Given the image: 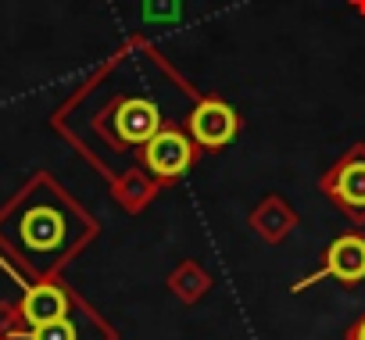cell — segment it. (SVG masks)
<instances>
[{
	"mask_svg": "<svg viewBox=\"0 0 365 340\" xmlns=\"http://www.w3.org/2000/svg\"><path fill=\"white\" fill-rule=\"evenodd\" d=\"M197 150H201V147L194 143V136H187L179 125H165V129L154 133L150 143L143 147L140 165L147 168L154 180L172 183V180H179L182 172H190V165L197 161Z\"/></svg>",
	"mask_w": 365,
	"mask_h": 340,
	"instance_id": "8992f818",
	"label": "cell"
},
{
	"mask_svg": "<svg viewBox=\"0 0 365 340\" xmlns=\"http://www.w3.org/2000/svg\"><path fill=\"white\" fill-rule=\"evenodd\" d=\"M251 222H255V230H258L265 240H272V244H276V240H283V237L294 230V212H290V208H283V205H279V197H269V205H265L262 212H255V219H251Z\"/></svg>",
	"mask_w": 365,
	"mask_h": 340,
	"instance_id": "9c48e42d",
	"label": "cell"
},
{
	"mask_svg": "<svg viewBox=\"0 0 365 340\" xmlns=\"http://www.w3.org/2000/svg\"><path fill=\"white\" fill-rule=\"evenodd\" d=\"M0 340H118V329L76 294L72 308L58 319L26 326L19 322L15 308L8 301H0Z\"/></svg>",
	"mask_w": 365,
	"mask_h": 340,
	"instance_id": "3957f363",
	"label": "cell"
},
{
	"mask_svg": "<svg viewBox=\"0 0 365 340\" xmlns=\"http://www.w3.org/2000/svg\"><path fill=\"white\" fill-rule=\"evenodd\" d=\"M197 93L147 43H125L51 118V125L108 180L133 176L165 125L187 122Z\"/></svg>",
	"mask_w": 365,
	"mask_h": 340,
	"instance_id": "6da1fadb",
	"label": "cell"
},
{
	"mask_svg": "<svg viewBox=\"0 0 365 340\" xmlns=\"http://www.w3.org/2000/svg\"><path fill=\"white\" fill-rule=\"evenodd\" d=\"M322 194L354 226H365V143L351 147L322 176Z\"/></svg>",
	"mask_w": 365,
	"mask_h": 340,
	"instance_id": "277c9868",
	"label": "cell"
},
{
	"mask_svg": "<svg viewBox=\"0 0 365 340\" xmlns=\"http://www.w3.org/2000/svg\"><path fill=\"white\" fill-rule=\"evenodd\" d=\"M72 301H76V290H72L61 276H54V279L22 283V297L11 301V308H15L19 322L36 326V322H47V319L65 315V311L72 308Z\"/></svg>",
	"mask_w": 365,
	"mask_h": 340,
	"instance_id": "ba28073f",
	"label": "cell"
},
{
	"mask_svg": "<svg viewBox=\"0 0 365 340\" xmlns=\"http://www.w3.org/2000/svg\"><path fill=\"white\" fill-rule=\"evenodd\" d=\"M187 129L201 150H222L240 133V115L219 97H197L187 115Z\"/></svg>",
	"mask_w": 365,
	"mask_h": 340,
	"instance_id": "52a82bcc",
	"label": "cell"
},
{
	"mask_svg": "<svg viewBox=\"0 0 365 340\" xmlns=\"http://www.w3.org/2000/svg\"><path fill=\"white\" fill-rule=\"evenodd\" d=\"M344 340H365V315H361V319H354V322L344 329Z\"/></svg>",
	"mask_w": 365,
	"mask_h": 340,
	"instance_id": "8fae6325",
	"label": "cell"
},
{
	"mask_svg": "<svg viewBox=\"0 0 365 340\" xmlns=\"http://www.w3.org/2000/svg\"><path fill=\"white\" fill-rule=\"evenodd\" d=\"M319 279H336L340 287H361L365 283V233L351 230V233H340L326 251H322V262L312 276L297 279L294 283V294L315 287Z\"/></svg>",
	"mask_w": 365,
	"mask_h": 340,
	"instance_id": "5b68a950",
	"label": "cell"
},
{
	"mask_svg": "<svg viewBox=\"0 0 365 340\" xmlns=\"http://www.w3.org/2000/svg\"><path fill=\"white\" fill-rule=\"evenodd\" d=\"M168 287L182 297V301H201L205 294H208V287H212V279H208V272L205 269H197L194 262H187V265H179L175 272H172V279H168Z\"/></svg>",
	"mask_w": 365,
	"mask_h": 340,
	"instance_id": "30bf717a",
	"label": "cell"
},
{
	"mask_svg": "<svg viewBox=\"0 0 365 340\" xmlns=\"http://www.w3.org/2000/svg\"><path fill=\"white\" fill-rule=\"evenodd\" d=\"M101 233V222L51 176H29L0 205V265L19 283L61 276Z\"/></svg>",
	"mask_w": 365,
	"mask_h": 340,
	"instance_id": "7a4b0ae2",
	"label": "cell"
}]
</instances>
